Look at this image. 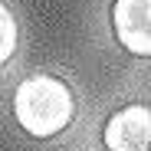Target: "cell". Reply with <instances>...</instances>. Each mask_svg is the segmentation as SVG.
I'll return each instance as SVG.
<instances>
[{"label": "cell", "mask_w": 151, "mask_h": 151, "mask_svg": "<svg viewBox=\"0 0 151 151\" xmlns=\"http://www.w3.org/2000/svg\"><path fill=\"white\" fill-rule=\"evenodd\" d=\"M17 40H20L17 17H13V10L4 4V0H0V66L17 53Z\"/></svg>", "instance_id": "277c9868"}, {"label": "cell", "mask_w": 151, "mask_h": 151, "mask_svg": "<svg viewBox=\"0 0 151 151\" xmlns=\"http://www.w3.org/2000/svg\"><path fill=\"white\" fill-rule=\"evenodd\" d=\"M102 138L109 151H148L151 148V109L141 102L118 109L105 122Z\"/></svg>", "instance_id": "3957f363"}, {"label": "cell", "mask_w": 151, "mask_h": 151, "mask_svg": "<svg viewBox=\"0 0 151 151\" xmlns=\"http://www.w3.org/2000/svg\"><path fill=\"white\" fill-rule=\"evenodd\" d=\"M148 151H151V148H148Z\"/></svg>", "instance_id": "5b68a950"}, {"label": "cell", "mask_w": 151, "mask_h": 151, "mask_svg": "<svg viewBox=\"0 0 151 151\" xmlns=\"http://www.w3.org/2000/svg\"><path fill=\"white\" fill-rule=\"evenodd\" d=\"M112 30L132 56L151 59V0H115Z\"/></svg>", "instance_id": "7a4b0ae2"}, {"label": "cell", "mask_w": 151, "mask_h": 151, "mask_svg": "<svg viewBox=\"0 0 151 151\" xmlns=\"http://www.w3.org/2000/svg\"><path fill=\"white\" fill-rule=\"evenodd\" d=\"M13 115L20 128L33 138H56L76 118V99L56 76H27L13 92Z\"/></svg>", "instance_id": "6da1fadb"}]
</instances>
